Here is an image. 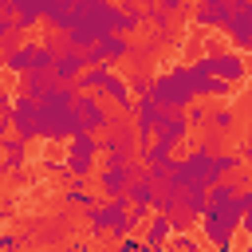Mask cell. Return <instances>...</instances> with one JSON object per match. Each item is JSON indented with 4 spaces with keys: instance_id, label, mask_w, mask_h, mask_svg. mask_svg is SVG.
Listing matches in <instances>:
<instances>
[{
    "instance_id": "1",
    "label": "cell",
    "mask_w": 252,
    "mask_h": 252,
    "mask_svg": "<svg viewBox=\"0 0 252 252\" xmlns=\"http://www.w3.org/2000/svg\"><path fill=\"white\" fill-rule=\"evenodd\" d=\"M154 98L165 106V110H189L197 102V91H193V63H173L165 75L154 79Z\"/></svg>"
},
{
    "instance_id": "2",
    "label": "cell",
    "mask_w": 252,
    "mask_h": 252,
    "mask_svg": "<svg viewBox=\"0 0 252 252\" xmlns=\"http://www.w3.org/2000/svg\"><path fill=\"white\" fill-rule=\"evenodd\" d=\"M240 220H244V205H240V193H236L228 205H209L197 224H201V232H205V240L213 248L228 252L232 248V232L240 228Z\"/></svg>"
},
{
    "instance_id": "3",
    "label": "cell",
    "mask_w": 252,
    "mask_h": 252,
    "mask_svg": "<svg viewBox=\"0 0 252 252\" xmlns=\"http://www.w3.org/2000/svg\"><path fill=\"white\" fill-rule=\"evenodd\" d=\"M130 114H114V122L102 130V165H126L134 158H142V142H138V130L126 122Z\"/></svg>"
},
{
    "instance_id": "4",
    "label": "cell",
    "mask_w": 252,
    "mask_h": 252,
    "mask_svg": "<svg viewBox=\"0 0 252 252\" xmlns=\"http://www.w3.org/2000/svg\"><path fill=\"white\" fill-rule=\"evenodd\" d=\"M83 118L75 106H51L43 102V114H39V142H67L75 134H83Z\"/></svg>"
},
{
    "instance_id": "5",
    "label": "cell",
    "mask_w": 252,
    "mask_h": 252,
    "mask_svg": "<svg viewBox=\"0 0 252 252\" xmlns=\"http://www.w3.org/2000/svg\"><path fill=\"white\" fill-rule=\"evenodd\" d=\"M94 158H102V134L83 130V134L67 138V169H71V177H91L94 173Z\"/></svg>"
},
{
    "instance_id": "6",
    "label": "cell",
    "mask_w": 252,
    "mask_h": 252,
    "mask_svg": "<svg viewBox=\"0 0 252 252\" xmlns=\"http://www.w3.org/2000/svg\"><path fill=\"white\" fill-rule=\"evenodd\" d=\"M146 169H150V165H146L142 158H134V161H126V165H102V169L94 173V189H98L102 197H118V193H126Z\"/></svg>"
},
{
    "instance_id": "7",
    "label": "cell",
    "mask_w": 252,
    "mask_h": 252,
    "mask_svg": "<svg viewBox=\"0 0 252 252\" xmlns=\"http://www.w3.org/2000/svg\"><path fill=\"white\" fill-rule=\"evenodd\" d=\"M193 67H197V71H209V75H220V79H228V83H244V75H248L244 51H217V55L205 51Z\"/></svg>"
},
{
    "instance_id": "8",
    "label": "cell",
    "mask_w": 252,
    "mask_h": 252,
    "mask_svg": "<svg viewBox=\"0 0 252 252\" xmlns=\"http://www.w3.org/2000/svg\"><path fill=\"white\" fill-rule=\"evenodd\" d=\"M224 35H228V43L236 51L252 55V0H236L232 4V16L224 24Z\"/></svg>"
},
{
    "instance_id": "9",
    "label": "cell",
    "mask_w": 252,
    "mask_h": 252,
    "mask_svg": "<svg viewBox=\"0 0 252 252\" xmlns=\"http://www.w3.org/2000/svg\"><path fill=\"white\" fill-rule=\"evenodd\" d=\"M39 114H43V102L39 98H28V94H16L12 102V118H16V134L35 142L39 138Z\"/></svg>"
},
{
    "instance_id": "10",
    "label": "cell",
    "mask_w": 252,
    "mask_h": 252,
    "mask_svg": "<svg viewBox=\"0 0 252 252\" xmlns=\"http://www.w3.org/2000/svg\"><path fill=\"white\" fill-rule=\"evenodd\" d=\"M75 110H79V118H83V126L87 130H94V134H102L110 122H114V110L98 98V94H83L79 91V98H75Z\"/></svg>"
},
{
    "instance_id": "11",
    "label": "cell",
    "mask_w": 252,
    "mask_h": 252,
    "mask_svg": "<svg viewBox=\"0 0 252 252\" xmlns=\"http://www.w3.org/2000/svg\"><path fill=\"white\" fill-rule=\"evenodd\" d=\"M55 83H63L59 75H55V67H32V71H24L20 75V83H16V94H28V98H43Z\"/></svg>"
},
{
    "instance_id": "12",
    "label": "cell",
    "mask_w": 252,
    "mask_h": 252,
    "mask_svg": "<svg viewBox=\"0 0 252 252\" xmlns=\"http://www.w3.org/2000/svg\"><path fill=\"white\" fill-rule=\"evenodd\" d=\"M0 150H4V173H8V177H16V173L32 161V158H28V154H32V142H28V138H20L16 130L0 138Z\"/></svg>"
},
{
    "instance_id": "13",
    "label": "cell",
    "mask_w": 252,
    "mask_h": 252,
    "mask_svg": "<svg viewBox=\"0 0 252 252\" xmlns=\"http://www.w3.org/2000/svg\"><path fill=\"white\" fill-rule=\"evenodd\" d=\"M110 220H114V201H110V197L83 209V228H87L91 240H102V236L110 232Z\"/></svg>"
},
{
    "instance_id": "14",
    "label": "cell",
    "mask_w": 252,
    "mask_h": 252,
    "mask_svg": "<svg viewBox=\"0 0 252 252\" xmlns=\"http://www.w3.org/2000/svg\"><path fill=\"white\" fill-rule=\"evenodd\" d=\"M228 16H232V4H220V0H197V8H193V24L213 28V32H224Z\"/></svg>"
},
{
    "instance_id": "15",
    "label": "cell",
    "mask_w": 252,
    "mask_h": 252,
    "mask_svg": "<svg viewBox=\"0 0 252 252\" xmlns=\"http://www.w3.org/2000/svg\"><path fill=\"white\" fill-rule=\"evenodd\" d=\"M189 130H193L189 110H165V118H161V126H158V134H161L165 142H173V146L189 142Z\"/></svg>"
},
{
    "instance_id": "16",
    "label": "cell",
    "mask_w": 252,
    "mask_h": 252,
    "mask_svg": "<svg viewBox=\"0 0 252 252\" xmlns=\"http://www.w3.org/2000/svg\"><path fill=\"white\" fill-rule=\"evenodd\" d=\"M35 43H39V39L28 35V43H20L16 51H4V71L16 75V79H20L24 71H32V67H35Z\"/></svg>"
},
{
    "instance_id": "17",
    "label": "cell",
    "mask_w": 252,
    "mask_h": 252,
    "mask_svg": "<svg viewBox=\"0 0 252 252\" xmlns=\"http://www.w3.org/2000/svg\"><path fill=\"white\" fill-rule=\"evenodd\" d=\"M98 47H102V59L114 67V63H126V59H130L134 39H130L126 32H110V35H102V39H98Z\"/></svg>"
},
{
    "instance_id": "18",
    "label": "cell",
    "mask_w": 252,
    "mask_h": 252,
    "mask_svg": "<svg viewBox=\"0 0 252 252\" xmlns=\"http://www.w3.org/2000/svg\"><path fill=\"white\" fill-rule=\"evenodd\" d=\"M91 63H87V55L79 51V47H67L59 59H55V75L63 79V83H79V75L87 71Z\"/></svg>"
},
{
    "instance_id": "19",
    "label": "cell",
    "mask_w": 252,
    "mask_h": 252,
    "mask_svg": "<svg viewBox=\"0 0 252 252\" xmlns=\"http://www.w3.org/2000/svg\"><path fill=\"white\" fill-rule=\"evenodd\" d=\"M193 91H197V98H224L232 91V83L220 79V75H209V71H197L193 67Z\"/></svg>"
},
{
    "instance_id": "20",
    "label": "cell",
    "mask_w": 252,
    "mask_h": 252,
    "mask_svg": "<svg viewBox=\"0 0 252 252\" xmlns=\"http://www.w3.org/2000/svg\"><path fill=\"white\" fill-rule=\"evenodd\" d=\"M43 24H47L51 32H67V28L75 24V0H47Z\"/></svg>"
},
{
    "instance_id": "21",
    "label": "cell",
    "mask_w": 252,
    "mask_h": 252,
    "mask_svg": "<svg viewBox=\"0 0 252 252\" xmlns=\"http://www.w3.org/2000/svg\"><path fill=\"white\" fill-rule=\"evenodd\" d=\"M173 220H169V213H154L150 220H146V248H161V244H169L173 240Z\"/></svg>"
},
{
    "instance_id": "22",
    "label": "cell",
    "mask_w": 252,
    "mask_h": 252,
    "mask_svg": "<svg viewBox=\"0 0 252 252\" xmlns=\"http://www.w3.org/2000/svg\"><path fill=\"white\" fill-rule=\"evenodd\" d=\"M110 79H114V71H110L106 63H98V67H87V71L79 75V91H83V94H106Z\"/></svg>"
},
{
    "instance_id": "23",
    "label": "cell",
    "mask_w": 252,
    "mask_h": 252,
    "mask_svg": "<svg viewBox=\"0 0 252 252\" xmlns=\"http://www.w3.org/2000/svg\"><path fill=\"white\" fill-rule=\"evenodd\" d=\"M173 150H177V146H173V142H165V138L158 134L154 142H146V146H142V161H146L150 169H161V165H169V161H173Z\"/></svg>"
},
{
    "instance_id": "24",
    "label": "cell",
    "mask_w": 252,
    "mask_h": 252,
    "mask_svg": "<svg viewBox=\"0 0 252 252\" xmlns=\"http://www.w3.org/2000/svg\"><path fill=\"white\" fill-rule=\"evenodd\" d=\"M20 43H28V28L16 16H0V51H16Z\"/></svg>"
},
{
    "instance_id": "25",
    "label": "cell",
    "mask_w": 252,
    "mask_h": 252,
    "mask_svg": "<svg viewBox=\"0 0 252 252\" xmlns=\"http://www.w3.org/2000/svg\"><path fill=\"white\" fill-rule=\"evenodd\" d=\"M98 197H94V189L87 185V177H75L67 189H63V205H71V209H87V205H94Z\"/></svg>"
},
{
    "instance_id": "26",
    "label": "cell",
    "mask_w": 252,
    "mask_h": 252,
    "mask_svg": "<svg viewBox=\"0 0 252 252\" xmlns=\"http://www.w3.org/2000/svg\"><path fill=\"white\" fill-rule=\"evenodd\" d=\"M154 193H158V181H154V173H150V169H146V173L126 189L130 205H154Z\"/></svg>"
},
{
    "instance_id": "27",
    "label": "cell",
    "mask_w": 252,
    "mask_h": 252,
    "mask_svg": "<svg viewBox=\"0 0 252 252\" xmlns=\"http://www.w3.org/2000/svg\"><path fill=\"white\" fill-rule=\"evenodd\" d=\"M181 205H185L193 217H205V209H209V189H205V185H181Z\"/></svg>"
},
{
    "instance_id": "28",
    "label": "cell",
    "mask_w": 252,
    "mask_h": 252,
    "mask_svg": "<svg viewBox=\"0 0 252 252\" xmlns=\"http://www.w3.org/2000/svg\"><path fill=\"white\" fill-rule=\"evenodd\" d=\"M154 51H158V43H154V39H150V43H134V47H130V59H126V63H130V71H134V67L154 63Z\"/></svg>"
},
{
    "instance_id": "29",
    "label": "cell",
    "mask_w": 252,
    "mask_h": 252,
    "mask_svg": "<svg viewBox=\"0 0 252 252\" xmlns=\"http://www.w3.org/2000/svg\"><path fill=\"white\" fill-rule=\"evenodd\" d=\"M142 28H146V12H142V8H126V4H122V32H126V35H134V32H142Z\"/></svg>"
},
{
    "instance_id": "30",
    "label": "cell",
    "mask_w": 252,
    "mask_h": 252,
    "mask_svg": "<svg viewBox=\"0 0 252 252\" xmlns=\"http://www.w3.org/2000/svg\"><path fill=\"white\" fill-rule=\"evenodd\" d=\"M236 126V110H228V106H217L213 110V118H209V130H220V134H228Z\"/></svg>"
},
{
    "instance_id": "31",
    "label": "cell",
    "mask_w": 252,
    "mask_h": 252,
    "mask_svg": "<svg viewBox=\"0 0 252 252\" xmlns=\"http://www.w3.org/2000/svg\"><path fill=\"white\" fill-rule=\"evenodd\" d=\"M67 43H71V47H79V51H87V47H94V43H98V35H94V32H87V28H67Z\"/></svg>"
},
{
    "instance_id": "32",
    "label": "cell",
    "mask_w": 252,
    "mask_h": 252,
    "mask_svg": "<svg viewBox=\"0 0 252 252\" xmlns=\"http://www.w3.org/2000/svg\"><path fill=\"white\" fill-rule=\"evenodd\" d=\"M169 220H173V228H177V232H185V228H189L193 220H201V217H193V213H189L185 205H177V209L169 213Z\"/></svg>"
},
{
    "instance_id": "33",
    "label": "cell",
    "mask_w": 252,
    "mask_h": 252,
    "mask_svg": "<svg viewBox=\"0 0 252 252\" xmlns=\"http://www.w3.org/2000/svg\"><path fill=\"white\" fill-rule=\"evenodd\" d=\"M209 118H213L209 106H197V102L189 106V122H193V126H209Z\"/></svg>"
},
{
    "instance_id": "34",
    "label": "cell",
    "mask_w": 252,
    "mask_h": 252,
    "mask_svg": "<svg viewBox=\"0 0 252 252\" xmlns=\"http://www.w3.org/2000/svg\"><path fill=\"white\" fill-rule=\"evenodd\" d=\"M20 244H24L20 236H12V232H0V252H16Z\"/></svg>"
},
{
    "instance_id": "35",
    "label": "cell",
    "mask_w": 252,
    "mask_h": 252,
    "mask_svg": "<svg viewBox=\"0 0 252 252\" xmlns=\"http://www.w3.org/2000/svg\"><path fill=\"white\" fill-rule=\"evenodd\" d=\"M83 55H87V63H91V67H98V63H106V59H102V47H98V43H94V47H87ZM106 67H110V63H106Z\"/></svg>"
},
{
    "instance_id": "36",
    "label": "cell",
    "mask_w": 252,
    "mask_h": 252,
    "mask_svg": "<svg viewBox=\"0 0 252 252\" xmlns=\"http://www.w3.org/2000/svg\"><path fill=\"white\" fill-rule=\"evenodd\" d=\"M173 244H177V248H189V252L197 248V240H193L189 232H173Z\"/></svg>"
},
{
    "instance_id": "37",
    "label": "cell",
    "mask_w": 252,
    "mask_h": 252,
    "mask_svg": "<svg viewBox=\"0 0 252 252\" xmlns=\"http://www.w3.org/2000/svg\"><path fill=\"white\" fill-rule=\"evenodd\" d=\"M158 4H161V8H169L173 16H181V12L189 8V0H158Z\"/></svg>"
},
{
    "instance_id": "38",
    "label": "cell",
    "mask_w": 252,
    "mask_h": 252,
    "mask_svg": "<svg viewBox=\"0 0 252 252\" xmlns=\"http://www.w3.org/2000/svg\"><path fill=\"white\" fill-rule=\"evenodd\" d=\"M220 4H236V0H220Z\"/></svg>"
},
{
    "instance_id": "39",
    "label": "cell",
    "mask_w": 252,
    "mask_h": 252,
    "mask_svg": "<svg viewBox=\"0 0 252 252\" xmlns=\"http://www.w3.org/2000/svg\"><path fill=\"white\" fill-rule=\"evenodd\" d=\"M248 106H252V98H248Z\"/></svg>"
},
{
    "instance_id": "40",
    "label": "cell",
    "mask_w": 252,
    "mask_h": 252,
    "mask_svg": "<svg viewBox=\"0 0 252 252\" xmlns=\"http://www.w3.org/2000/svg\"><path fill=\"white\" fill-rule=\"evenodd\" d=\"M118 4H122V0H118Z\"/></svg>"
}]
</instances>
